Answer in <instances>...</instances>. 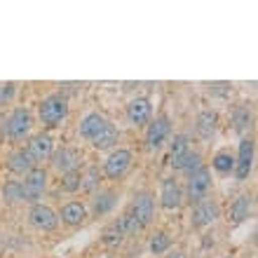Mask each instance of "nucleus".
Wrapping results in <instances>:
<instances>
[{"mask_svg": "<svg viewBox=\"0 0 258 258\" xmlns=\"http://www.w3.org/2000/svg\"><path fill=\"white\" fill-rule=\"evenodd\" d=\"M68 115V99L63 94H49L40 103V120L45 127H59Z\"/></svg>", "mask_w": 258, "mask_h": 258, "instance_id": "nucleus-1", "label": "nucleus"}, {"mask_svg": "<svg viewBox=\"0 0 258 258\" xmlns=\"http://www.w3.org/2000/svg\"><path fill=\"white\" fill-rule=\"evenodd\" d=\"M24 202H28L31 207L33 204H40V197L45 195V188H47V171L35 167L33 171H28L24 176Z\"/></svg>", "mask_w": 258, "mask_h": 258, "instance_id": "nucleus-2", "label": "nucleus"}, {"mask_svg": "<svg viewBox=\"0 0 258 258\" xmlns=\"http://www.w3.org/2000/svg\"><path fill=\"white\" fill-rule=\"evenodd\" d=\"M209 190H211V171L207 167H200L197 171H192L188 176V202L190 204H197L209 197Z\"/></svg>", "mask_w": 258, "mask_h": 258, "instance_id": "nucleus-3", "label": "nucleus"}, {"mask_svg": "<svg viewBox=\"0 0 258 258\" xmlns=\"http://www.w3.org/2000/svg\"><path fill=\"white\" fill-rule=\"evenodd\" d=\"M253 153H256V143L253 139H242L239 141V150H237V157H235V178L237 181H246L249 174L253 169Z\"/></svg>", "mask_w": 258, "mask_h": 258, "instance_id": "nucleus-4", "label": "nucleus"}, {"mask_svg": "<svg viewBox=\"0 0 258 258\" xmlns=\"http://www.w3.org/2000/svg\"><path fill=\"white\" fill-rule=\"evenodd\" d=\"M169 134H171V120L167 115H157L146 129V146H148V150L162 148V143L169 139Z\"/></svg>", "mask_w": 258, "mask_h": 258, "instance_id": "nucleus-5", "label": "nucleus"}, {"mask_svg": "<svg viewBox=\"0 0 258 258\" xmlns=\"http://www.w3.org/2000/svg\"><path fill=\"white\" fill-rule=\"evenodd\" d=\"M31 124H33L31 113H28L26 108H17L12 115L7 117L5 132L12 141H24V139L28 136V132H31Z\"/></svg>", "mask_w": 258, "mask_h": 258, "instance_id": "nucleus-6", "label": "nucleus"}, {"mask_svg": "<svg viewBox=\"0 0 258 258\" xmlns=\"http://www.w3.org/2000/svg\"><path fill=\"white\" fill-rule=\"evenodd\" d=\"M28 223L38 228V230H54L56 225H59V216H56V211L47 204H33L31 211H28Z\"/></svg>", "mask_w": 258, "mask_h": 258, "instance_id": "nucleus-7", "label": "nucleus"}, {"mask_svg": "<svg viewBox=\"0 0 258 258\" xmlns=\"http://www.w3.org/2000/svg\"><path fill=\"white\" fill-rule=\"evenodd\" d=\"M153 214H155V202H153V197H150L148 192H143V195L136 197L134 204H132V209H129V216H132V221L136 223L139 230L146 228V225L153 221Z\"/></svg>", "mask_w": 258, "mask_h": 258, "instance_id": "nucleus-8", "label": "nucleus"}, {"mask_svg": "<svg viewBox=\"0 0 258 258\" xmlns=\"http://www.w3.org/2000/svg\"><path fill=\"white\" fill-rule=\"evenodd\" d=\"M132 167V153L124 148H117L108 155V160L103 162V174L108 178H120L127 174V169Z\"/></svg>", "mask_w": 258, "mask_h": 258, "instance_id": "nucleus-9", "label": "nucleus"}, {"mask_svg": "<svg viewBox=\"0 0 258 258\" xmlns=\"http://www.w3.org/2000/svg\"><path fill=\"white\" fill-rule=\"evenodd\" d=\"M218 204L214 202V200H202V202L192 204V216H190V223L192 228H207V225H211L214 221L218 218Z\"/></svg>", "mask_w": 258, "mask_h": 258, "instance_id": "nucleus-10", "label": "nucleus"}, {"mask_svg": "<svg viewBox=\"0 0 258 258\" xmlns=\"http://www.w3.org/2000/svg\"><path fill=\"white\" fill-rule=\"evenodd\" d=\"M150 113H153V106H150V101L148 99H143V96L132 99V101L127 103V120L134 124V127H143V124H148Z\"/></svg>", "mask_w": 258, "mask_h": 258, "instance_id": "nucleus-11", "label": "nucleus"}, {"mask_svg": "<svg viewBox=\"0 0 258 258\" xmlns=\"http://www.w3.org/2000/svg\"><path fill=\"white\" fill-rule=\"evenodd\" d=\"M160 200H162L164 209H178V207H181V202H183V190H181V185H178L176 178H164L162 181Z\"/></svg>", "mask_w": 258, "mask_h": 258, "instance_id": "nucleus-12", "label": "nucleus"}, {"mask_svg": "<svg viewBox=\"0 0 258 258\" xmlns=\"http://www.w3.org/2000/svg\"><path fill=\"white\" fill-rule=\"evenodd\" d=\"M35 160L31 157V153L28 150H14L12 155L7 157V169L12 171V174H19V176H26L28 171H33L35 169Z\"/></svg>", "mask_w": 258, "mask_h": 258, "instance_id": "nucleus-13", "label": "nucleus"}, {"mask_svg": "<svg viewBox=\"0 0 258 258\" xmlns=\"http://www.w3.org/2000/svg\"><path fill=\"white\" fill-rule=\"evenodd\" d=\"M26 150L31 153V157H33L35 162H42V160L52 157V153H54V141H52L49 134H38L31 139Z\"/></svg>", "mask_w": 258, "mask_h": 258, "instance_id": "nucleus-14", "label": "nucleus"}, {"mask_svg": "<svg viewBox=\"0 0 258 258\" xmlns=\"http://www.w3.org/2000/svg\"><path fill=\"white\" fill-rule=\"evenodd\" d=\"M52 164L54 169H59L61 174H68V171H75L78 164H80V153L75 148H61L52 153Z\"/></svg>", "mask_w": 258, "mask_h": 258, "instance_id": "nucleus-15", "label": "nucleus"}, {"mask_svg": "<svg viewBox=\"0 0 258 258\" xmlns=\"http://www.w3.org/2000/svg\"><path fill=\"white\" fill-rule=\"evenodd\" d=\"M106 124H108V120H106L103 115H99V113H89V115H85L82 117V122H80L82 139H87V141H96V136L106 129Z\"/></svg>", "mask_w": 258, "mask_h": 258, "instance_id": "nucleus-16", "label": "nucleus"}, {"mask_svg": "<svg viewBox=\"0 0 258 258\" xmlns=\"http://www.w3.org/2000/svg\"><path fill=\"white\" fill-rule=\"evenodd\" d=\"M216 127H218V113L216 110H202L195 120V132L200 139L209 141L211 136L216 134Z\"/></svg>", "mask_w": 258, "mask_h": 258, "instance_id": "nucleus-17", "label": "nucleus"}, {"mask_svg": "<svg viewBox=\"0 0 258 258\" xmlns=\"http://www.w3.org/2000/svg\"><path fill=\"white\" fill-rule=\"evenodd\" d=\"M251 209H253V197L251 195H239L237 200L230 204V221H232V225L244 223L246 218L251 216Z\"/></svg>", "mask_w": 258, "mask_h": 258, "instance_id": "nucleus-18", "label": "nucleus"}, {"mask_svg": "<svg viewBox=\"0 0 258 258\" xmlns=\"http://www.w3.org/2000/svg\"><path fill=\"white\" fill-rule=\"evenodd\" d=\"M66 225H73V228H78V225H82L85 221H87V209H85V204L82 202H68L61 207V216H59Z\"/></svg>", "mask_w": 258, "mask_h": 258, "instance_id": "nucleus-19", "label": "nucleus"}, {"mask_svg": "<svg viewBox=\"0 0 258 258\" xmlns=\"http://www.w3.org/2000/svg\"><path fill=\"white\" fill-rule=\"evenodd\" d=\"M171 167H174V171H185V174L190 176L192 171H197L202 167V155H200L197 150H185L181 157L171 160Z\"/></svg>", "mask_w": 258, "mask_h": 258, "instance_id": "nucleus-20", "label": "nucleus"}, {"mask_svg": "<svg viewBox=\"0 0 258 258\" xmlns=\"http://www.w3.org/2000/svg\"><path fill=\"white\" fill-rule=\"evenodd\" d=\"M117 204V195L113 190H99L96 197L92 200V211H94V216H106L113 207Z\"/></svg>", "mask_w": 258, "mask_h": 258, "instance_id": "nucleus-21", "label": "nucleus"}, {"mask_svg": "<svg viewBox=\"0 0 258 258\" xmlns=\"http://www.w3.org/2000/svg\"><path fill=\"white\" fill-rule=\"evenodd\" d=\"M232 124L237 132H246L253 124V108L251 103H239L232 108Z\"/></svg>", "mask_w": 258, "mask_h": 258, "instance_id": "nucleus-22", "label": "nucleus"}, {"mask_svg": "<svg viewBox=\"0 0 258 258\" xmlns=\"http://www.w3.org/2000/svg\"><path fill=\"white\" fill-rule=\"evenodd\" d=\"M117 139H120V132L115 129V124H106V129H103L101 134L96 136V141H92V146H94L96 150H108L113 148L117 143Z\"/></svg>", "mask_w": 258, "mask_h": 258, "instance_id": "nucleus-23", "label": "nucleus"}, {"mask_svg": "<svg viewBox=\"0 0 258 258\" xmlns=\"http://www.w3.org/2000/svg\"><path fill=\"white\" fill-rule=\"evenodd\" d=\"M211 167L218 171V174H230L235 169V155L230 150H218L214 160H211Z\"/></svg>", "mask_w": 258, "mask_h": 258, "instance_id": "nucleus-24", "label": "nucleus"}, {"mask_svg": "<svg viewBox=\"0 0 258 258\" xmlns=\"http://www.w3.org/2000/svg\"><path fill=\"white\" fill-rule=\"evenodd\" d=\"M3 200L7 204L24 202V185H21V181H5V185H3Z\"/></svg>", "mask_w": 258, "mask_h": 258, "instance_id": "nucleus-25", "label": "nucleus"}, {"mask_svg": "<svg viewBox=\"0 0 258 258\" xmlns=\"http://www.w3.org/2000/svg\"><path fill=\"white\" fill-rule=\"evenodd\" d=\"M80 185H82V171L80 169L63 174V178H61V190L63 192H78Z\"/></svg>", "mask_w": 258, "mask_h": 258, "instance_id": "nucleus-26", "label": "nucleus"}, {"mask_svg": "<svg viewBox=\"0 0 258 258\" xmlns=\"http://www.w3.org/2000/svg\"><path fill=\"white\" fill-rule=\"evenodd\" d=\"M99 181H101V171H99V167L96 164H92L87 169V174H82V190H94L96 185H99Z\"/></svg>", "mask_w": 258, "mask_h": 258, "instance_id": "nucleus-27", "label": "nucleus"}, {"mask_svg": "<svg viewBox=\"0 0 258 258\" xmlns=\"http://www.w3.org/2000/svg\"><path fill=\"white\" fill-rule=\"evenodd\" d=\"M169 244H171V239L167 232H155L153 239H150V251L155 253V256H160V253H164L169 249Z\"/></svg>", "mask_w": 258, "mask_h": 258, "instance_id": "nucleus-28", "label": "nucleus"}, {"mask_svg": "<svg viewBox=\"0 0 258 258\" xmlns=\"http://www.w3.org/2000/svg\"><path fill=\"white\" fill-rule=\"evenodd\" d=\"M185 150H190V146H188V136H185V134H176V136H174V141H171V160L181 157Z\"/></svg>", "mask_w": 258, "mask_h": 258, "instance_id": "nucleus-29", "label": "nucleus"}, {"mask_svg": "<svg viewBox=\"0 0 258 258\" xmlns=\"http://www.w3.org/2000/svg\"><path fill=\"white\" fill-rule=\"evenodd\" d=\"M14 92H17V87H14V82H7V85H0V106L3 103H7L10 99L14 96Z\"/></svg>", "mask_w": 258, "mask_h": 258, "instance_id": "nucleus-30", "label": "nucleus"}, {"mask_svg": "<svg viewBox=\"0 0 258 258\" xmlns=\"http://www.w3.org/2000/svg\"><path fill=\"white\" fill-rule=\"evenodd\" d=\"M167 258H185V253L183 251H174V253H169Z\"/></svg>", "mask_w": 258, "mask_h": 258, "instance_id": "nucleus-31", "label": "nucleus"}]
</instances>
